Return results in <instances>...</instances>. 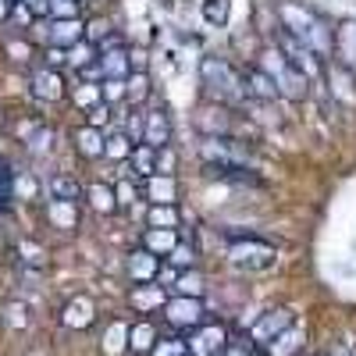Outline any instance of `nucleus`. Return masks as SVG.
I'll list each match as a JSON object with an SVG mask.
<instances>
[{"label": "nucleus", "instance_id": "5701e85b", "mask_svg": "<svg viewBox=\"0 0 356 356\" xmlns=\"http://www.w3.org/2000/svg\"><path fill=\"white\" fill-rule=\"evenodd\" d=\"M72 143H75V150H79L82 157H89V161L104 157V132H100V129L79 125V129L72 132Z\"/></svg>", "mask_w": 356, "mask_h": 356}, {"label": "nucleus", "instance_id": "6ab92c4d", "mask_svg": "<svg viewBox=\"0 0 356 356\" xmlns=\"http://www.w3.org/2000/svg\"><path fill=\"white\" fill-rule=\"evenodd\" d=\"M129 328H132V324H129L125 317H114V321H107L104 339H100L104 356H125V353H129Z\"/></svg>", "mask_w": 356, "mask_h": 356}, {"label": "nucleus", "instance_id": "0eeeda50", "mask_svg": "<svg viewBox=\"0 0 356 356\" xmlns=\"http://www.w3.org/2000/svg\"><path fill=\"white\" fill-rule=\"evenodd\" d=\"M289 324H296V314L289 310V307H275V310H267V314H260L257 321H253V328H250V342H257L260 349L271 342L275 335H282Z\"/></svg>", "mask_w": 356, "mask_h": 356}, {"label": "nucleus", "instance_id": "c756f323", "mask_svg": "<svg viewBox=\"0 0 356 356\" xmlns=\"http://www.w3.org/2000/svg\"><path fill=\"white\" fill-rule=\"evenodd\" d=\"M47 189H50V200H72V203H79L82 193H86L72 175H54L50 182H47Z\"/></svg>", "mask_w": 356, "mask_h": 356}, {"label": "nucleus", "instance_id": "2eb2a0df", "mask_svg": "<svg viewBox=\"0 0 356 356\" xmlns=\"http://www.w3.org/2000/svg\"><path fill=\"white\" fill-rule=\"evenodd\" d=\"M93 321H97V303L89 300V296H75V300H68L65 310H61V324L65 328H75V332H86Z\"/></svg>", "mask_w": 356, "mask_h": 356}, {"label": "nucleus", "instance_id": "a19ab883", "mask_svg": "<svg viewBox=\"0 0 356 356\" xmlns=\"http://www.w3.org/2000/svg\"><path fill=\"white\" fill-rule=\"evenodd\" d=\"M8 57L15 65H25L29 57H33V47H29L25 40H8Z\"/></svg>", "mask_w": 356, "mask_h": 356}, {"label": "nucleus", "instance_id": "a211bd4d", "mask_svg": "<svg viewBox=\"0 0 356 356\" xmlns=\"http://www.w3.org/2000/svg\"><path fill=\"white\" fill-rule=\"evenodd\" d=\"M157 275H161V257H154L150 250H132L129 253V278L136 285L157 282Z\"/></svg>", "mask_w": 356, "mask_h": 356}, {"label": "nucleus", "instance_id": "f257e3e1", "mask_svg": "<svg viewBox=\"0 0 356 356\" xmlns=\"http://www.w3.org/2000/svg\"><path fill=\"white\" fill-rule=\"evenodd\" d=\"M275 11H278V18H282L285 33L300 40L314 57H321V61H324V57L335 50V33H332L328 22H324L317 11H310V8H303V4H289V0H285V4H278Z\"/></svg>", "mask_w": 356, "mask_h": 356}, {"label": "nucleus", "instance_id": "4be33fe9", "mask_svg": "<svg viewBox=\"0 0 356 356\" xmlns=\"http://www.w3.org/2000/svg\"><path fill=\"white\" fill-rule=\"evenodd\" d=\"M335 54H339L342 68L356 75V22H342L335 29Z\"/></svg>", "mask_w": 356, "mask_h": 356}, {"label": "nucleus", "instance_id": "412c9836", "mask_svg": "<svg viewBox=\"0 0 356 356\" xmlns=\"http://www.w3.org/2000/svg\"><path fill=\"white\" fill-rule=\"evenodd\" d=\"M243 79H246V97H250V100H278V86H275V79L267 75V72H260L257 65L246 68Z\"/></svg>", "mask_w": 356, "mask_h": 356}, {"label": "nucleus", "instance_id": "393cba45", "mask_svg": "<svg viewBox=\"0 0 356 356\" xmlns=\"http://www.w3.org/2000/svg\"><path fill=\"white\" fill-rule=\"evenodd\" d=\"M143 189H146V200H150V203H175V200H178V186H175L171 175H154V178H146Z\"/></svg>", "mask_w": 356, "mask_h": 356}, {"label": "nucleus", "instance_id": "72a5a7b5", "mask_svg": "<svg viewBox=\"0 0 356 356\" xmlns=\"http://www.w3.org/2000/svg\"><path fill=\"white\" fill-rule=\"evenodd\" d=\"M68 65H72V68H79V72H89V65H97V47L82 40L79 47H72V50H68Z\"/></svg>", "mask_w": 356, "mask_h": 356}, {"label": "nucleus", "instance_id": "423d86ee", "mask_svg": "<svg viewBox=\"0 0 356 356\" xmlns=\"http://www.w3.org/2000/svg\"><path fill=\"white\" fill-rule=\"evenodd\" d=\"M186 346H189V356H221L228 346V328L221 321H203L200 328L189 332Z\"/></svg>", "mask_w": 356, "mask_h": 356}, {"label": "nucleus", "instance_id": "603ef678", "mask_svg": "<svg viewBox=\"0 0 356 356\" xmlns=\"http://www.w3.org/2000/svg\"><path fill=\"white\" fill-rule=\"evenodd\" d=\"M11 18V0H0V25Z\"/></svg>", "mask_w": 356, "mask_h": 356}, {"label": "nucleus", "instance_id": "c85d7f7f", "mask_svg": "<svg viewBox=\"0 0 356 356\" xmlns=\"http://www.w3.org/2000/svg\"><path fill=\"white\" fill-rule=\"evenodd\" d=\"M129 164H132V175L146 182V178L157 175V150H150V146L139 143L136 150H132V157H129Z\"/></svg>", "mask_w": 356, "mask_h": 356}, {"label": "nucleus", "instance_id": "a878e982", "mask_svg": "<svg viewBox=\"0 0 356 356\" xmlns=\"http://www.w3.org/2000/svg\"><path fill=\"white\" fill-rule=\"evenodd\" d=\"M82 196L89 200V207H93L97 214H114V211H118V193H114V186L93 182V186H89Z\"/></svg>", "mask_w": 356, "mask_h": 356}, {"label": "nucleus", "instance_id": "f8f14e48", "mask_svg": "<svg viewBox=\"0 0 356 356\" xmlns=\"http://www.w3.org/2000/svg\"><path fill=\"white\" fill-rule=\"evenodd\" d=\"M171 300L168 289L157 285V282H146V285H132L129 289V307L136 314H154V310H164V303Z\"/></svg>", "mask_w": 356, "mask_h": 356}, {"label": "nucleus", "instance_id": "6e6d98bb", "mask_svg": "<svg viewBox=\"0 0 356 356\" xmlns=\"http://www.w3.org/2000/svg\"><path fill=\"white\" fill-rule=\"evenodd\" d=\"M75 4H82V0H75Z\"/></svg>", "mask_w": 356, "mask_h": 356}, {"label": "nucleus", "instance_id": "09e8293b", "mask_svg": "<svg viewBox=\"0 0 356 356\" xmlns=\"http://www.w3.org/2000/svg\"><path fill=\"white\" fill-rule=\"evenodd\" d=\"M221 356H257V353H253L250 346H243V342H228Z\"/></svg>", "mask_w": 356, "mask_h": 356}, {"label": "nucleus", "instance_id": "e433bc0d", "mask_svg": "<svg viewBox=\"0 0 356 356\" xmlns=\"http://www.w3.org/2000/svg\"><path fill=\"white\" fill-rule=\"evenodd\" d=\"M232 15V0H203V18L211 25H228Z\"/></svg>", "mask_w": 356, "mask_h": 356}, {"label": "nucleus", "instance_id": "9d476101", "mask_svg": "<svg viewBox=\"0 0 356 356\" xmlns=\"http://www.w3.org/2000/svg\"><path fill=\"white\" fill-rule=\"evenodd\" d=\"M196 125L207 132V139H232V111L221 104H207L196 114Z\"/></svg>", "mask_w": 356, "mask_h": 356}, {"label": "nucleus", "instance_id": "3c124183", "mask_svg": "<svg viewBox=\"0 0 356 356\" xmlns=\"http://www.w3.org/2000/svg\"><path fill=\"white\" fill-rule=\"evenodd\" d=\"M25 4H29V11H33V15H47L50 0H25Z\"/></svg>", "mask_w": 356, "mask_h": 356}, {"label": "nucleus", "instance_id": "39448f33", "mask_svg": "<svg viewBox=\"0 0 356 356\" xmlns=\"http://www.w3.org/2000/svg\"><path fill=\"white\" fill-rule=\"evenodd\" d=\"M164 321L171 324L175 332H193L207 321V310H203V300H189V296H171L164 303Z\"/></svg>", "mask_w": 356, "mask_h": 356}, {"label": "nucleus", "instance_id": "f704fd0d", "mask_svg": "<svg viewBox=\"0 0 356 356\" xmlns=\"http://www.w3.org/2000/svg\"><path fill=\"white\" fill-rule=\"evenodd\" d=\"M168 260L178 267V271H193V267H196V246L193 243H182V239H178V246L168 253Z\"/></svg>", "mask_w": 356, "mask_h": 356}, {"label": "nucleus", "instance_id": "cd10ccee", "mask_svg": "<svg viewBox=\"0 0 356 356\" xmlns=\"http://www.w3.org/2000/svg\"><path fill=\"white\" fill-rule=\"evenodd\" d=\"M175 296H189V300H203V292H207V282H203V275L196 271H178L175 275Z\"/></svg>", "mask_w": 356, "mask_h": 356}, {"label": "nucleus", "instance_id": "dca6fc26", "mask_svg": "<svg viewBox=\"0 0 356 356\" xmlns=\"http://www.w3.org/2000/svg\"><path fill=\"white\" fill-rule=\"evenodd\" d=\"M157 339H161L157 324L150 317H139V321H132V328H129V353L132 356H150Z\"/></svg>", "mask_w": 356, "mask_h": 356}, {"label": "nucleus", "instance_id": "79ce46f5", "mask_svg": "<svg viewBox=\"0 0 356 356\" xmlns=\"http://www.w3.org/2000/svg\"><path fill=\"white\" fill-rule=\"evenodd\" d=\"M100 97L104 104H118V100H125V82H100Z\"/></svg>", "mask_w": 356, "mask_h": 356}, {"label": "nucleus", "instance_id": "58836bf2", "mask_svg": "<svg viewBox=\"0 0 356 356\" xmlns=\"http://www.w3.org/2000/svg\"><path fill=\"white\" fill-rule=\"evenodd\" d=\"M4 324H8V328H25V324H29L25 303H18V300L4 303Z\"/></svg>", "mask_w": 356, "mask_h": 356}, {"label": "nucleus", "instance_id": "5fc2aeb1", "mask_svg": "<svg viewBox=\"0 0 356 356\" xmlns=\"http://www.w3.org/2000/svg\"><path fill=\"white\" fill-rule=\"evenodd\" d=\"M11 4H22V0H11Z\"/></svg>", "mask_w": 356, "mask_h": 356}, {"label": "nucleus", "instance_id": "b1692460", "mask_svg": "<svg viewBox=\"0 0 356 356\" xmlns=\"http://www.w3.org/2000/svg\"><path fill=\"white\" fill-rule=\"evenodd\" d=\"M178 246V232L171 228H146L143 232V250H150L154 257H168Z\"/></svg>", "mask_w": 356, "mask_h": 356}, {"label": "nucleus", "instance_id": "f3484780", "mask_svg": "<svg viewBox=\"0 0 356 356\" xmlns=\"http://www.w3.org/2000/svg\"><path fill=\"white\" fill-rule=\"evenodd\" d=\"M275 40H278V47H275V50H278V54L285 57V61H289L292 68H300L303 75H307V72L314 68V61H310L314 54H310V50H307V47L300 43V40H296V36H289L285 29H278V33H275Z\"/></svg>", "mask_w": 356, "mask_h": 356}, {"label": "nucleus", "instance_id": "8fccbe9b", "mask_svg": "<svg viewBox=\"0 0 356 356\" xmlns=\"http://www.w3.org/2000/svg\"><path fill=\"white\" fill-rule=\"evenodd\" d=\"M129 68L132 72H146V54L143 50H129Z\"/></svg>", "mask_w": 356, "mask_h": 356}, {"label": "nucleus", "instance_id": "7c9ffc66", "mask_svg": "<svg viewBox=\"0 0 356 356\" xmlns=\"http://www.w3.org/2000/svg\"><path fill=\"white\" fill-rule=\"evenodd\" d=\"M132 150H136V143H132L125 132H111V136H104V157H107V161H129Z\"/></svg>", "mask_w": 356, "mask_h": 356}, {"label": "nucleus", "instance_id": "4468645a", "mask_svg": "<svg viewBox=\"0 0 356 356\" xmlns=\"http://www.w3.org/2000/svg\"><path fill=\"white\" fill-rule=\"evenodd\" d=\"M65 79L61 72H54V68H36L33 72V97L36 100H47V104H57V100H65Z\"/></svg>", "mask_w": 356, "mask_h": 356}, {"label": "nucleus", "instance_id": "7ed1b4c3", "mask_svg": "<svg viewBox=\"0 0 356 356\" xmlns=\"http://www.w3.org/2000/svg\"><path fill=\"white\" fill-rule=\"evenodd\" d=\"M257 68L275 79L278 97H289V100H303V97H307L310 79H307L300 68H292L278 50H264V54H260V61H257Z\"/></svg>", "mask_w": 356, "mask_h": 356}, {"label": "nucleus", "instance_id": "2f4dec72", "mask_svg": "<svg viewBox=\"0 0 356 356\" xmlns=\"http://www.w3.org/2000/svg\"><path fill=\"white\" fill-rule=\"evenodd\" d=\"M146 97H150V75H146V72H132V75L125 79V100H129L132 107H139Z\"/></svg>", "mask_w": 356, "mask_h": 356}, {"label": "nucleus", "instance_id": "c03bdc74", "mask_svg": "<svg viewBox=\"0 0 356 356\" xmlns=\"http://www.w3.org/2000/svg\"><path fill=\"white\" fill-rule=\"evenodd\" d=\"M125 136H129V139H132L136 146L143 143V114H139V111H132V114H129V125H125Z\"/></svg>", "mask_w": 356, "mask_h": 356}, {"label": "nucleus", "instance_id": "de8ad7c7", "mask_svg": "<svg viewBox=\"0 0 356 356\" xmlns=\"http://www.w3.org/2000/svg\"><path fill=\"white\" fill-rule=\"evenodd\" d=\"M18 250L25 253V260H29V264H43V250H40V246H33V243H22Z\"/></svg>", "mask_w": 356, "mask_h": 356}, {"label": "nucleus", "instance_id": "37998d69", "mask_svg": "<svg viewBox=\"0 0 356 356\" xmlns=\"http://www.w3.org/2000/svg\"><path fill=\"white\" fill-rule=\"evenodd\" d=\"M86 114H89V118H86L89 129H104V125L111 122V107H107V104H97L93 111H86Z\"/></svg>", "mask_w": 356, "mask_h": 356}, {"label": "nucleus", "instance_id": "20e7f679", "mask_svg": "<svg viewBox=\"0 0 356 356\" xmlns=\"http://www.w3.org/2000/svg\"><path fill=\"white\" fill-rule=\"evenodd\" d=\"M228 260L235 267H246V271H264L275 264V246L257 239V235H235L228 243Z\"/></svg>", "mask_w": 356, "mask_h": 356}, {"label": "nucleus", "instance_id": "1a4fd4ad", "mask_svg": "<svg viewBox=\"0 0 356 356\" xmlns=\"http://www.w3.org/2000/svg\"><path fill=\"white\" fill-rule=\"evenodd\" d=\"M86 40V22L82 18H65V22H50L47 25V43L50 50H72Z\"/></svg>", "mask_w": 356, "mask_h": 356}, {"label": "nucleus", "instance_id": "f03ea898", "mask_svg": "<svg viewBox=\"0 0 356 356\" xmlns=\"http://www.w3.org/2000/svg\"><path fill=\"white\" fill-rule=\"evenodd\" d=\"M200 79H203V89L211 93L214 104L221 107H239L246 104V79L239 68H232L228 61H221V57H203L200 61Z\"/></svg>", "mask_w": 356, "mask_h": 356}, {"label": "nucleus", "instance_id": "6e6552de", "mask_svg": "<svg viewBox=\"0 0 356 356\" xmlns=\"http://www.w3.org/2000/svg\"><path fill=\"white\" fill-rule=\"evenodd\" d=\"M143 146H150V150H168L171 146V118L164 114V107L143 114Z\"/></svg>", "mask_w": 356, "mask_h": 356}, {"label": "nucleus", "instance_id": "a18cd8bd", "mask_svg": "<svg viewBox=\"0 0 356 356\" xmlns=\"http://www.w3.org/2000/svg\"><path fill=\"white\" fill-rule=\"evenodd\" d=\"M175 168V154H171V146L168 150H157V175H171Z\"/></svg>", "mask_w": 356, "mask_h": 356}, {"label": "nucleus", "instance_id": "c9c22d12", "mask_svg": "<svg viewBox=\"0 0 356 356\" xmlns=\"http://www.w3.org/2000/svg\"><path fill=\"white\" fill-rule=\"evenodd\" d=\"M150 356H189V346H186V339H178V335H161Z\"/></svg>", "mask_w": 356, "mask_h": 356}, {"label": "nucleus", "instance_id": "9b49d317", "mask_svg": "<svg viewBox=\"0 0 356 356\" xmlns=\"http://www.w3.org/2000/svg\"><path fill=\"white\" fill-rule=\"evenodd\" d=\"M97 72L104 75V82H125L132 75V68H129V47L97 50Z\"/></svg>", "mask_w": 356, "mask_h": 356}, {"label": "nucleus", "instance_id": "49530a36", "mask_svg": "<svg viewBox=\"0 0 356 356\" xmlns=\"http://www.w3.org/2000/svg\"><path fill=\"white\" fill-rule=\"evenodd\" d=\"M114 193H118V207H122V203H132V200H136V193H139V189H136V186H132V178H129V182H125V186H122V189H114Z\"/></svg>", "mask_w": 356, "mask_h": 356}, {"label": "nucleus", "instance_id": "ddd939ff", "mask_svg": "<svg viewBox=\"0 0 356 356\" xmlns=\"http://www.w3.org/2000/svg\"><path fill=\"white\" fill-rule=\"evenodd\" d=\"M303 346H307V328L296 321V324H289L282 335H275L271 342H267L264 353H267V356H300Z\"/></svg>", "mask_w": 356, "mask_h": 356}, {"label": "nucleus", "instance_id": "bb28decb", "mask_svg": "<svg viewBox=\"0 0 356 356\" xmlns=\"http://www.w3.org/2000/svg\"><path fill=\"white\" fill-rule=\"evenodd\" d=\"M146 225H150V228H171V232H178V225H182V211H178L175 203H154L150 211H146Z\"/></svg>", "mask_w": 356, "mask_h": 356}, {"label": "nucleus", "instance_id": "864d4df0", "mask_svg": "<svg viewBox=\"0 0 356 356\" xmlns=\"http://www.w3.org/2000/svg\"><path fill=\"white\" fill-rule=\"evenodd\" d=\"M314 356H332V353H314Z\"/></svg>", "mask_w": 356, "mask_h": 356}, {"label": "nucleus", "instance_id": "473e14b6", "mask_svg": "<svg viewBox=\"0 0 356 356\" xmlns=\"http://www.w3.org/2000/svg\"><path fill=\"white\" fill-rule=\"evenodd\" d=\"M72 100H75L82 111H93L97 104H104V97H100V86H97V82H79V86L72 89Z\"/></svg>", "mask_w": 356, "mask_h": 356}, {"label": "nucleus", "instance_id": "4c0bfd02", "mask_svg": "<svg viewBox=\"0 0 356 356\" xmlns=\"http://www.w3.org/2000/svg\"><path fill=\"white\" fill-rule=\"evenodd\" d=\"M79 11H82V4H75V0H50V8H47L50 22H65V18H79Z\"/></svg>", "mask_w": 356, "mask_h": 356}, {"label": "nucleus", "instance_id": "ea45409f", "mask_svg": "<svg viewBox=\"0 0 356 356\" xmlns=\"http://www.w3.org/2000/svg\"><path fill=\"white\" fill-rule=\"evenodd\" d=\"M50 139H54V132H50L47 125H40L36 136H29L25 143H29V150H33V154H47V150H50Z\"/></svg>", "mask_w": 356, "mask_h": 356}, {"label": "nucleus", "instance_id": "aec40b11", "mask_svg": "<svg viewBox=\"0 0 356 356\" xmlns=\"http://www.w3.org/2000/svg\"><path fill=\"white\" fill-rule=\"evenodd\" d=\"M79 203L72 200H47V221L61 232H75L79 228Z\"/></svg>", "mask_w": 356, "mask_h": 356}]
</instances>
